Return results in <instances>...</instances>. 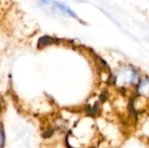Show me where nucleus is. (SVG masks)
I'll return each instance as SVG.
<instances>
[{"label":"nucleus","instance_id":"nucleus-3","mask_svg":"<svg viewBox=\"0 0 149 148\" xmlns=\"http://www.w3.org/2000/svg\"><path fill=\"white\" fill-rule=\"evenodd\" d=\"M6 146V134L3 125L0 122V148H5Z\"/></svg>","mask_w":149,"mask_h":148},{"label":"nucleus","instance_id":"nucleus-2","mask_svg":"<svg viewBox=\"0 0 149 148\" xmlns=\"http://www.w3.org/2000/svg\"><path fill=\"white\" fill-rule=\"evenodd\" d=\"M136 92L138 95L144 97V99H149V78L144 77L138 80L136 84Z\"/></svg>","mask_w":149,"mask_h":148},{"label":"nucleus","instance_id":"nucleus-1","mask_svg":"<svg viewBox=\"0 0 149 148\" xmlns=\"http://www.w3.org/2000/svg\"><path fill=\"white\" fill-rule=\"evenodd\" d=\"M38 5L41 9H43L45 12H48L50 14H56L59 12V13H62L64 15L70 16V17L74 18V19L78 20L80 22H83L79 18V16L67 4L58 1V0H39Z\"/></svg>","mask_w":149,"mask_h":148},{"label":"nucleus","instance_id":"nucleus-4","mask_svg":"<svg viewBox=\"0 0 149 148\" xmlns=\"http://www.w3.org/2000/svg\"><path fill=\"white\" fill-rule=\"evenodd\" d=\"M0 115H1V112H0Z\"/></svg>","mask_w":149,"mask_h":148}]
</instances>
